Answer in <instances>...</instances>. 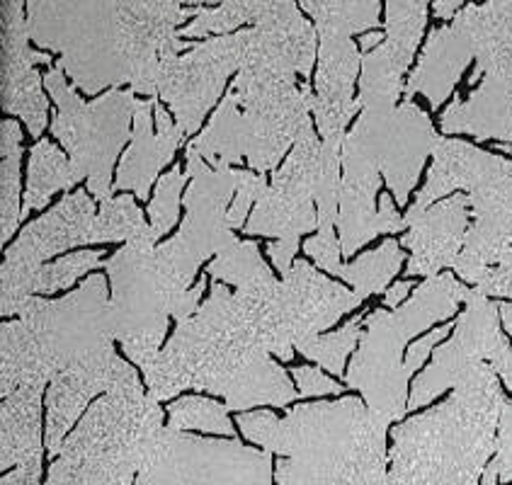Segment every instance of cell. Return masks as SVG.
<instances>
[{"label":"cell","instance_id":"1","mask_svg":"<svg viewBox=\"0 0 512 485\" xmlns=\"http://www.w3.org/2000/svg\"><path fill=\"white\" fill-rule=\"evenodd\" d=\"M277 289V279L236 291L214 282L209 299L195 316L178 321L173 338L144 372L151 396L161 403L182 391L214 393L238 413L297 401V388L272 359H289L275 323Z\"/></svg>","mask_w":512,"mask_h":485},{"label":"cell","instance_id":"2","mask_svg":"<svg viewBox=\"0 0 512 485\" xmlns=\"http://www.w3.org/2000/svg\"><path fill=\"white\" fill-rule=\"evenodd\" d=\"M311 66L314 61L297 47L250 27L241 71L209 127L190 144L192 151L212 168L246 158L253 173H272L311 124L314 90L306 83Z\"/></svg>","mask_w":512,"mask_h":485},{"label":"cell","instance_id":"3","mask_svg":"<svg viewBox=\"0 0 512 485\" xmlns=\"http://www.w3.org/2000/svg\"><path fill=\"white\" fill-rule=\"evenodd\" d=\"M241 435L277 454V485H386L391 422L372 413L360 398L306 403L275 413L238 415Z\"/></svg>","mask_w":512,"mask_h":485},{"label":"cell","instance_id":"4","mask_svg":"<svg viewBox=\"0 0 512 485\" xmlns=\"http://www.w3.org/2000/svg\"><path fill=\"white\" fill-rule=\"evenodd\" d=\"M27 30L85 95L129 83L134 93L158 97V71L175 56L132 20L117 0H27Z\"/></svg>","mask_w":512,"mask_h":485},{"label":"cell","instance_id":"5","mask_svg":"<svg viewBox=\"0 0 512 485\" xmlns=\"http://www.w3.org/2000/svg\"><path fill=\"white\" fill-rule=\"evenodd\" d=\"M503 405L496 369L481 364L449 401L396 427L386 485H481Z\"/></svg>","mask_w":512,"mask_h":485},{"label":"cell","instance_id":"6","mask_svg":"<svg viewBox=\"0 0 512 485\" xmlns=\"http://www.w3.org/2000/svg\"><path fill=\"white\" fill-rule=\"evenodd\" d=\"M163 430L161 403L141 381L117 388L66 437L44 485H134Z\"/></svg>","mask_w":512,"mask_h":485},{"label":"cell","instance_id":"7","mask_svg":"<svg viewBox=\"0 0 512 485\" xmlns=\"http://www.w3.org/2000/svg\"><path fill=\"white\" fill-rule=\"evenodd\" d=\"M112 284V330L129 359L146 369L161 355L168 318H190L202 306L207 279H192L156 241H129L107 262Z\"/></svg>","mask_w":512,"mask_h":485},{"label":"cell","instance_id":"8","mask_svg":"<svg viewBox=\"0 0 512 485\" xmlns=\"http://www.w3.org/2000/svg\"><path fill=\"white\" fill-rule=\"evenodd\" d=\"M469 294L471 289L454 277H428L403 306L394 311L377 308L364 318L360 350L345 379L347 386L362 393L372 413L389 422L408 413V379L413 376L403 357L408 340L454 316Z\"/></svg>","mask_w":512,"mask_h":485},{"label":"cell","instance_id":"9","mask_svg":"<svg viewBox=\"0 0 512 485\" xmlns=\"http://www.w3.org/2000/svg\"><path fill=\"white\" fill-rule=\"evenodd\" d=\"M432 156L435 163L413 209H428L454 190L466 192L474 224L454 272L479 284L512 248V161L452 139L437 141Z\"/></svg>","mask_w":512,"mask_h":485},{"label":"cell","instance_id":"10","mask_svg":"<svg viewBox=\"0 0 512 485\" xmlns=\"http://www.w3.org/2000/svg\"><path fill=\"white\" fill-rule=\"evenodd\" d=\"M44 85L54 97L59 114L51 122V134L71 153L73 168L100 202L112 197V165L129 141V122H134L136 93L132 88H112L95 102H83L66 83V71L51 66Z\"/></svg>","mask_w":512,"mask_h":485},{"label":"cell","instance_id":"11","mask_svg":"<svg viewBox=\"0 0 512 485\" xmlns=\"http://www.w3.org/2000/svg\"><path fill=\"white\" fill-rule=\"evenodd\" d=\"M51 376L78 362L115 352L112 306L105 277L93 275L61 299L32 296L20 311Z\"/></svg>","mask_w":512,"mask_h":485},{"label":"cell","instance_id":"12","mask_svg":"<svg viewBox=\"0 0 512 485\" xmlns=\"http://www.w3.org/2000/svg\"><path fill=\"white\" fill-rule=\"evenodd\" d=\"M318 175H321V141L316 139L314 124H309L294 141L292 153L280 170H275L272 182L265 187L263 197L255 204L246 221L248 236L277 238L267 245V255L275 262L282 277L294 267V255L299 250V238L304 233L318 231Z\"/></svg>","mask_w":512,"mask_h":485},{"label":"cell","instance_id":"13","mask_svg":"<svg viewBox=\"0 0 512 485\" xmlns=\"http://www.w3.org/2000/svg\"><path fill=\"white\" fill-rule=\"evenodd\" d=\"M134 485H277L275 461L238 437L207 439L166 427Z\"/></svg>","mask_w":512,"mask_h":485},{"label":"cell","instance_id":"14","mask_svg":"<svg viewBox=\"0 0 512 485\" xmlns=\"http://www.w3.org/2000/svg\"><path fill=\"white\" fill-rule=\"evenodd\" d=\"M95 219L98 211L88 192H66V197L49 214L32 221L20 233L13 248L5 253L3 270H0L3 316H20L22 306L34 296V282L44 262L78 245L93 243Z\"/></svg>","mask_w":512,"mask_h":485},{"label":"cell","instance_id":"15","mask_svg":"<svg viewBox=\"0 0 512 485\" xmlns=\"http://www.w3.org/2000/svg\"><path fill=\"white\" fill-rule=\"evenodd\" d=\"M464 304L454 338L435 352L430 367L413 384L408 410L423 408L447 388H457L481 364H491L503 379L512 372V347L500 333V304L479 289H471Z\"/></svg>","mask_w":512,"mask_h":485},{"label":"cell","instance_id":"16","mask_svg":"<svg viewBox=\"0 0 512 485\" xmlns=\"http://www.w3.org/2000/svg\"><path fill=\"white\" fill-rule=\"evenodd\" d=\"M248 51V30L221 34L192 44L182 54L163 59L158 71V97L168 102L175 122L185 136H192L219 102L226 81L241 71Z\"/></svg>","mask_w":512,"mask_h":485},{"label":"cell","instance_id":"17","mask_svg":"<svg viewBox=\"0 0 512 485\" xmlns=\"http://www.w3.org/2000/svg\"><path fill=\"white\" fill-rule=\"evenodd\" d=\"M379 165L398 204H406L420 178L425 158L435 153L440 136L415 102L396 107H362L360 119L345 136Z\"/></svg>","mask_w":512,"mask_h":485},{"label":"cell","instance_id":"18","mask_svg":"<svg viewBox=\"0 0 512 485\" xmlns=\"http://www.w3.org/2000/svg\"><path fill=\"white\" fill-rule=\"evenodd\" d=\"M187 216L182 221L178 236L161 243L175 265L187 277L195 279L197 267L212 255L224 253L236 243L229 224V209L241 185V170L212 168L197 151L187 148Z\"/></svg>","mask_w":512,"mask_h":485},{"label":"cell","instance_id":"19","mask_svg":"<svg viewBox=\"0 0 512 485\" xmlns=\"http://www.w3.org/2000/svg\"><path fill=\"white\" fill-rule=\"evenodd\" d=\"M430 0H386V37L377 49L362 56V107H396L403 73L411 66L415 49L428 25Z\"/></svg>","mask_w":512,"mask_h":485},{"label":"cell","instance_id":"20","mask_svg":"<svg viewBox=\"0 0 512 485\" xmlns=\"http://www.w3.org/2000/svg\"><path fill=\"white\" fill-rule=\"evenodd\" d=\"M381 187L379 165L360 148L343 141V182H340L338 231L343 258L355 255L362 245L381 233H398L408 228L406 216L394 209L389 194H381L377 209V192Z\"/></svg>","mask_w":512,"mask_h":485},{"label":"cell","instance_id":"21","mask_svg":"<svg viewBox=\"0 0 512 485\" xmlns=\"http://www.w3.org/2000/svg\"><path fill=\"white\" fill-rule=\"evenodd\" d=\"M362 301L357 291L331 282L306 260H294V267L280 282L277 296L284 330L297 352L338 323L345 313L355 311Z\"/></svg>","mask_w":512,"mask_h":485},{"label":"cell","instance_id":"22","mask_svg":"<svg viewBox=\"0 0 512 485\" xmlns=\"http://www.w3.org/2000/svg\"><path fill=\"white\" fill-rule=\"evenodd\" d=\"M136 381L139 376L134 367H129V362H124L115 352L78 362L56 374L47 391V430H44V444L51 459L61 452L73 425L85 415V408L98 393H112Z\"/></svg>","mask_w":512,"mask_h":485},{"label":"cell","instance_id":"23","mask_svg":"<svg viewBox=\"0 0 512 485\" xmlns=\"http://www.w3.org/2000/svg\"><path fill=\"white\" fill-rule=\"evenodd\" d=\"M362 68V54L352 39L321 37L318 39V71L314 93V122L323 136V144L343 148L345 129L357 112L355 78Z\"/></svg>","mask_w":512,"mask_h":485},{"label":"cell","instance_id":"24","mask_svg":"<svg viewBox=\"0 0 512 485\" xmlns=\"http://www.w3.org/2000/svg\"><path fill=\"white\" fill-rule=\"evenodd\" d=\"M479 81L469 100H454L442 112V131L505 144L512 136V51L474 68L471 83Z\"/></svg>","mask_w":512,"mask_h":485},{"label":"cell","instance_id":"25","mask_svg":"<svg viewBox=\"0 0 512 485\" xmlns=\"http://www.w3.org/2000/svg\"><path fill=\"white\" fill-rule=\"evenodd\" d=\"M469 197L454 194L428 209H408V233L403 245L411 250L408 275L437 277L457 265L469 231Z\"/></svg>","mask_w":512,"mask_h":485},{"label":"cell","instance_id":"26","mask_svg":"<svg viewBox=\"0 0 512 485\" xmlns=\"http://www.w3.org/2000/svg\"><path fill=\"white\" fill-rule=\"evenodd\" d=\"M182 134L175 117H170L166 107L156 102V97L136 102L132 144L119 163L117 180L112 190H129L136 199L149 202V190L158 180L161 170L173 161L178 151Z\"/></svg>","mask_w":512,"mask_h":485},{"label":"cell","instance_id":"27","mask_svg":"<svg viewBox=\"0 0 512 485\" xmlns=\"http://www.w3.org/2000/svg\"><path fill=\"white\" fill-rule=\"evenodd\" d=\"M241 25L277 34L289 42L316 47V30L299 13L297 0H221L219 8L202 10L190 25L180 30L182 39L207 37V34H233Z\"/></svg>","mask_w":512,"mask_h":485},{"label":"cell","instance_id":"28","mask_svg":"<svg viewBox=\"0 0 512 485\" xmlns=\"http://www.w3.org/2000/svg\"><path fill=\"white\" fill-rule=\"evenodd\" d=\"M42 384L20 386L3 398L0 410V469L3 473L37 466L44 459L42 437Z\"/></svg>","mask_w":512,"mask_h":485},{"label":"cell","instance_id":"29","mask_svg":"<svg viewBox=\"0 0 512 485\" xmlns=\"http://www.w3.org/2000/svg\"><path fill=\"white\" fill-rule=\"evenodd\" d=\"M449 30L459 39L476 68L512 51V0H488L486 5H466L454 15Z\"/></svg>","mask_w":512,"mask_h":485},{"label":"cell","instance_id":"30","mask_svg":"<svg viewBox=\"0 0 512 485\" xmlns=\"http://www.w3.org/2000/svg\"><path fill=\"white\" fill-rule=\"evenodd\" d=\"M81 175L73 168L64 153L51 141H37L30 151V168H27V190L25 207H22V219L32 211L47 207L51 194L61 190H71Z\"/></svg>","mask_w":512,"mask_h":485},{"label":"cell","instance_id":"31","mask_svg":"<svg viewBox=\"0 0 512 485\" xmlns=\"http://www.w3.org/2000/svg\"><path fill=\"white\" fill-rule=\"evenodd\" d=\"M132 20L139 22L144 30H149L163 47L173 51V54H182L192 47L190 42L180 37L178 27L187 22L190 17H197L202 3H219V0H117Z\"/></svg>","mask_w":512,"mask_h":485},{"label":"cell","instance_id":"32","mask_svg":"<svg viewBox=\"0 0 512 485\" xmlns=\"http://www.w3.org/2000/svg\"><path fill=\"white\" fill-rule=\"evenodd\" d=\"M316 22L318 39L364 34L379 27V0H299Z\"/></svg>","mask_w":512,"mask_h":485},{"label":"cell","instance_id":"33","mask_svg":"<svg viewBox=\"0 0 512 485\" xmlns=\"http://www.w3.org/2000/svg\"><path fill=\"white\" fill-rule=\"evenodd\" d=\"M0 241L8 243L17 231L22 219L20 209V158H22V134L17 122L5 119L0 124Z\"/></svg>","mask_w":512,"mask_h":485},{"label":"cell","instance_id":"34","mask_svg":"<svg viewBox=\"0 0 512 485\" xmlns=\"http://www.w3.org/2000/svg\"><path fill=\"white\" fill-rule=\"evenodd\" d=\"M403 253L401 245L394 238L384 241L377 250L362 255L360 260L352 262V265H338L333 275L343 277L345 282L352 284V291L367 299L372 294H386L389 282L396 277V272L401 270Z\"/></svg>","mask_w":512,"mask_h":485},{"label":"cell","instance_id":"35","mask_svg":"<svg viewBox=\"0 0 512 485\" xmlns=\"http://www.w3.org/2000/svg\"><path fill=\"white\" fill-rule=\"evenodd\" d=\"M207 275L214 282L233 284L236 289H255L263 284L275 282L270 267L265 265L263 255L255 241H236L207 267Z\"/></svg>","mask_w":512,"mask_h":485},{"label":"cell","instance_id":"36","mask_svg":"<svg viewBox=\"0 0 512 485\" xmlns=\"http://www.w3.org/2000/svg\"><path fill=\"white\" fill-rule=\"evenodd\" d=\"M117 241H158L156 231L151 224H146L144 214L132 197H110L100 202L93 243Z\"/></svg>","mask_w":512,"mask_h":485},{"label":"cell","instance_id":"37","mask_svg":"<svg viewBox=\"0 0 512 485\" xmlns=\"http://www.w3.org/2000/svg\"><path fill=\"white\" fill-rule=\"evenodd\" d=\"M168 427L178 432L199 430L207 432V435L236 437V430H233V422L229 418V408L202 396H185L170 403Z\"/></svg>","mask_w":512,"mask_h":485},{"label":"cell","instance_id":"38","mask_svg":"<svg viewBox=\"0 0 512 485\" xmlns=\"http://www.w3.org/2000/svg\"><path fill=\"white\" fill-rule=\"evenodd\" d=\"M362 330V318H352V321L343 325V330H338V333L309 342V345L301 350V355L306 359H314L316 364H321V367L328 369L331 374H343L345 359L352 350H355L357 340L362 338Z\"/></svg>","mask_w":512,"mask_h":485},{"label":"cell","instance_id":"39","mask_svg":"<svg viewBox=\"0 0 512 485\" xmlns=\"http://www.w3.org/2000/svg\"><path fill=\"white\" fill-rule=\"evenodd\" d=\"M102 253L100 250H83V253L66 255L51 265H44L39 270L37 282H34V296L37 294H54V291L68 289L73 282H78L85 272L100 267Z\"/></svg>","mask_w":512,"mask_h":485},{"label":"cell","instance_id":"40","mask_svg":"<svg viewBox=\"0 0 512 485\" xmlns=\"http://www.w3.org/2000/svg\"><path fill=\"white\" fill-rule=\"evenodd\" d=\"M182 187H185V175H182L178 165L158 180V187L149 204V221L158 238L166 236L170 228L175 226V221H178Z\"/></svg>","mask_w":512,"mask_h":485},{"label":"cell","instance_id":"41","mask_svg":"<svg viewBox=\"0 0 512 485\" xmlns=\"http://www.w3.org/2000/svg\"><path fill=\"white\" fill-rule=\"evenodd\" d=\"M512 483V403L505 401L503 413L498 422V437H496V454H493L491 464L486 466L481 485H498Z\"/></svg>","mask_w":512,"mask_h":485},{"label":"cell","instance_id":"42","mask_svg":"<svg viewBox=\"0 0 512 485\" xmlns=\"http://www.w3.org/2000/svg\"><path fill=\"white\" fill-rule=\"evenodd\" d=\"M265 187V175L253 173V170H241V185H238V192L236 197H233V204L229 209V224L233 231L246 226L248 211L253 204H258L260 197H263Z\"/></svg>","mask_w":512,"mask_h":485},{"label":"cell","instance_id":"43","mask_svg":"<svg viewBox=\"0 0 512 485\" xmlns=\"http://www.w3.org/2000/svg\"><path fill=\"white\" fill-rule=\"evenodd\" d=\"M476 289L486 296H512V248L505 250L498 265L486 272V277L476 284Z\"/></svg>","mask_w":512,"mask_h":485},{"label":"cell","instance_id":"44","mask_svg":"<svg viewBox=\"0 0 512 485\" xmlns=\"http://www.w3.org/2000/svg\"><path fill=\"white\" fill-rule=\"evenodd\" d=\"M292 374L294 379H297L299 396H328V393H343V386L335 384L333 379L323 376L314 367H297Z\"/></svg>","mask_w":512,"mask_h":485},{"label":"cell","instance_id":"45","mask_svg":"<svg viewBox=\"0 0 512 485\" xmlns=\"http://www.w3.org/2000/svg\"><path fill=\"white\" fill-rule=\"evenodd\" d=\"M0 485H42V464L22 466V469L3 473Z\"/></svg>","mask_w":512,"mask_h":485},{"label":"cell","instance_id":"46","mask_svg":"<svg viewBox=\"0 0 512 485\" xmlns=\"http://www.w3.org/2000/svg\"><path fill=\"white\" fill-rule=\"evenodd\" d=\"M408 291H411V282H396L394 287L386 289V294H384L386 306H389V308H398V306H401V301L406 299Z\"/></svg>","mask_w":512,"mask_h":485},{"label":"cell","instance_id":"47","mask_svg":"<svg viewBox=\"0 0 512 485\" xmlns=\"http://www.w3.org/2000/svg\"><path fill=\"white\" fill-rule=\"evenodd\" d=\"M462 8V0H435V17L437 20H454V15Z\"/></svg>","mask_w":512,"mask_h":485},{"label":"cell","instance_id":"48","mask_svg":"<svg viewBox=\"0 0 512 485\" xmlns=\"http://www.w3.org/2000/svg\"><path fill=\"white\" fill-rule=\"evenodd\" d=\"M384 37H386V34H381V32H369V34H364L362 42H360V47H362L364 54H367V51H372V49H377L379 44L384 42Z\"/></svg>","mask_w":512,"mask_h":485},{"label":"cell","instance_id":"49","mask_svg":"<svg viewBox=\"0 0 512 485\" xmlns=\"http://www.w3.org/2000/svg\"><path fill=\"white\" fill-rule=\"evenodd\" d=\"M500 321H503L505 330L512 335V304H500Z\"/></svg>","mask_w":512,"mask_h":485},{"label":"cell","instance_id":"50","mask_svg":"<svg viewBox=\"0 0 512 485\" xmlns=\"http://www.w3.org/2000/svg\"><path fill=\"white\" fill-rule=\"evenodd\" d=\"M503 381H505V384H508V388L512 391V372L508 374V379H503Z\"/></svg>","mask_w":512,"mask_h":485},{"label":"cell","instance_id":"51","mask_svg":"<svg viewBox=\"0 0 512 485\" xmlns=\"http://www.w3.org/2000/svg\"><path fill=\"white\" fill-rule=\"evenodd\" d=\"M510 141H512V136H510Z\"/></svg>","mask_w":512,"mask_h":485}]
</instances>
